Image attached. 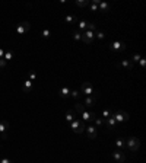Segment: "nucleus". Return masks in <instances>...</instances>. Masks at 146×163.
Instances as JSON below:
<instances>
[{
	"label": "nucleus",
	"instance_id": "nucleus-1",
	"mask_svg": "<svg viewBox=\"0 0 146 163\" xmlns=\"http://www.w3.org/2000/svg\"><path fill=\"white\" fill-rule=\"evenodd\" d=\"M126 147L129 149L130 152H137L139 147H140V140L137 137H129L126 140Z\"/></svg>",
	"mask_w": 146,
	"mask_h": 163
},
{
	"label": "nucleus",
	"instance_id": "nucleus-2",
	"mask_svg": "<svg viewBox=\"0 0 146 163\" xmlns=\"http://www.w3.org/2000/svg\"><path fill=\"white\" fill-rule=\"evenodd\" d=\"M70 127H72V130L76 134H80V133L85 131V127H86V125H85L83 121H80L79 118H75L72 122H70Z\"/></svg>",
	"mask_w": 146,
	"mask_h": 163
},
{
	"label": "nucleus",
	"instance_id": "nucleus-3",
	"mask_svg": "<svg viewBox=\"0 0 146 163\" xmlns=\"http://www.w3.org/2000/svg\"><path fill=\"white\" fill-rule=\"evenodd\" d=\"M112 118L117 121V124H121V122H124V121H129V114L127 112H124V111H117V112H112Z\"/></svg>",
	"mask_w": 146,
	"mask_h": 163
},
{
	"label": "nucleus",
	"instance_id": "nucleus-4",
	"mask_svg": "<svg viewBox=\"0 0 146 163\" xmlns=\"http://www.w3.org/2000/svg\"><path fill=\"white\" fill-rule=\"evenodd\" d=\"M94 40H95V32L88 31V29H85L83 32H82V41H83L85 44H92Z\"/></svg>",
	"mask_w": 146,
	"mask_h": 163
},
{
	"label": "nucleus",
	"instance_id": "nucleus-5",
	"mask_svg": "<svg viewBox=\"0 0 146 163\" xmlns=\"http://www.w3.org/2000/svg\"><path fill=\"white\" fill-rule=\"evenodd\" d=\"M80 93H83V95H86V96L95 95V92H94V87H92L91 82H85V83L80 86Z\"/></svg>",
	"mask_w": 146,
	"mask_h": 163
},
{
	"label": "nucleus",
	"instance_id": "nucleus-6",
	"mask_svg": "<svg viewBox=\"0 0 146 163\" xmlns=\"http://www.w3.org/2000/svg\"><path fill=\"white\" fill-rule=\"evenodd\" d=\"M29 29H31V23H29L28 21H23V22H21L16 26V32L19 35H23V34H26Z\"/></svg>",
	"mask_w": 146,
	"mask_h": 163
},
{
	"label": "nucleus",
	"instance_id": "nucleus-7",
	"mask_svg": "<svg viewBox=\"0 0 146 163\" xmlns=\"http://www.w3.org/2000/svg\"><path fill=\"white\" fill-rule=\"evenodd\" d=\"M110 50L116 51V52L124 51V50H126V42H123V41H114V42L110 45Z\"/></svg>",
	"mask_w": 146,
	"mask_h": 163
},
{
	"label": "nucleus",
	"instance_id": "nucleus-8",
	"mask_svg": "<svg viewBox=\"0 0 146 163\" xmlns=\"http://www.w3.org/2000/svg\"><path fill=\"white\" fill-rule=\"evenodd\" d=\"M7 130H9V122L7 121H0V135H2V138L7 137Z\"/></svg>",
	"mask_w": 146,
	"mask_h": 163
},
{
	"label": "nucleus",
	"instance_id": "nucleus-9",
	"mask_svg": "<svg viewBox=\"0 0 146 163\" xmlns=\"http://www.w3.org/2000/svg\"><path fill=\"white\" fill-rule=\"evenodd\" d=\"M80 115H82V119L83 121H94L95 119V117H96V114L95 112H91V111H82L80 112Z\"/></svg>",
	"mask_w": 146,
	"mask_h": 163
},
{
	"label": "nucleus",
	"instance_id": "nucleus-10",
	"mask_svg": "<svg viewBox=\"0 0 146 163\" xmlns=\"http://www.w3.org/2000/svg\"><path fill=\"white\" fill-rule=\"evenodd\" d=\"M85 131H86V134H88V138H91V140H94V138H96V127H94V125H89V127H85Z\"/></svg>",
	"mask_w": 146,
	"mask_h": 163
},
{
	"label": "nucleus",
	"instance_id": "nucleus-11",
	"mask_svg": "<svg viewBox=\"0 0 146 163\" xmlns=\"http://www.w3.org/2000/svg\"><path fill=\"white\" fill-rule=\"evenodd\" d=\"M95 103H96V93H95V95H92V96H86V98H85L83 107L91 108V107H94Z\"/></svg>",
	"mask_w": 146,
	"mask_h": 163
},
{
	"label": "nucleus",
	"instance_id": "nucleus-12",
	"mask_svg": "<svg viewBox=\"0 0 146 163\" xmlns=\"http://www.w3.org/2000/svg\"><path fill=\"white\" fill-rule=\"evenodd\" d=\"M111 156H112V159H114V160H117L118 163H123L124 160H126V156L123 154L121 150H116V152H112Z\"/></svg>",
	"mask_w": 146,
	"mask_h": 163
},
{
	"label": "nucleus",
	"instance_id": "nucleus-13",
	"mask_svg": "<svg viewBox=\"0 0 146 163\" xmlns=\"http://www.w3.org/2000/svg\"><path fill=\"white\" fill-rule=\"evenodd\" d=\"M104 124L107 125V128H108V130H112V128H114V127H116V125H117V121H116V119L112 118V115H111L110 118L104 119Z\"/></svg>",
	"mask_w": 146,
	"mask_h": 163
},
{
	"label": "nucleus",
	"instance_id": "nucleus-14",
	"mask_svg": "<svg viewBox=\"0 0 146 163\" xmlns=\"http://www.w3.org/2000/svg\"><path fill=\"white\" fill-rule=\"evenodd\" d=\"M116 147H117V150H123L124 147H126V138L118 137L117 140H116Z\"/></svg>",
	"mask_w": 146,
	"mask_h": 163
},
{
	"label": "nucleus",
	"instance_id": "nucleus-15",
	"mask_svg": "<svg viewBox=\"0 0 146 163\" xmlns=\"http://www.w3.org/2000/svg\"><path fill=\"white\" fill-rule=\"evenodd\" d=\"M32 87H34V82H31L29 79H26L23 82V90H25V92H31Z\"/></svg>",
	"mask_w": 146,
	"mask_h": 163
},
{
	"label": "nucleus",
	"instance_id": "nucleus-16",
	"mask_svg": "<svg viewBox=\"0 0 146 163\" xmlns=\"http://www.w3.org/2000/svg\"><path fill=\"white\" fill-rule=\"evenodd\" d=\"M70 92H72V90L64 86V87H62V89H60V92H59V93H60V96H62L63 99H66V98H69V96H70Z\"/></svg>",
	"mask_w": 146,
	"mask_h": 163
},
{
	"label": "nucleus",
	"instance_id": "nucleus-17",
	"mask_svg": "<svg viewBox=\"0 0 146 163\" xmlns=\"http://www.w3.org/2000/svg\"><path fill=\"white\" fill-rule=\"evenodd\" d=\"M98 9H99L101 12H108V10H110V5H108V3H105V2H99Z\"/></svg>",
	"mask_w": 146,
	"mask_h": 163
},
{
	"label": "nucleus",
	"instance_id": "nucleus-18",
	"mask_svg": "<svg viewBox=\"0 0 146 163\" xmlns=\"http://www.w3.org/2000/svg\"><path fill=\"white\" fill-rule=\"evenodd\" d=\"M64 22H67V23H78V17L73 16V15H67V16H64Z\"/></svg>",
	"mask_w": 146,
	"mask_h": 163
},
{
	"label": "nucleus",
	"instance_id": "nucleus-19",
	"mask_svg": "<svg viewBox=\"0 0 146 163\" xmlns=\"http://www.w3.org/2000/svg\"><path fill=\"white\" fill-rule=\"evenodd\" d=\"M121 66H123L124 68H127V70H132V68H133V63L126 58V60H123V61H121Z\"/></svg>",
	"mask_w": 146,
	"mask_h": 163
},
{
	"label": "nucleus",
	"instance_id": "nucleus-20",
	"mask_svg": "<svg viewBox=\"0 0 146 163\" xmlns=\"http://www.w3.org/2000/svg\"><path fill=\"white\" fill-rule=\"evenodd\" d=\"M12 58H13V52H12L10 50L5 51V56H3V60H5V61L7 63V61H10Z\"/></svg>",
	"mask_w": 146,
	"mask_h": 163
},
{
	"label": "nucleus",
	"instance_id": "nucleus-21",
	"mask_svg": "<svg viewBox=\"0 0 146 163\" xmlns=\"http://www.w3.org/2000/svg\"><path fill=\"white\" fill-rule=\"evenodd\" d=\"M98 5H99V0H94V2H92V3H89L88 6H89V9L92 12H96V10H98Z\"/></svg>",
	"mask_w": 146,
	"mask_h": 163
},
{
	"label": "nucleus",
	"instance_id": "nucleus-22",
	"mask_svg": "<svg viewBox=\"0 0 146 163\" xmlns=\"http://www.w3.org/2000/svg\"><path fill=\"white\" fill-rule=\"evenodd\" d=\"M73 40H76V41L82 40V32L80 31H73Z\"/></svg>",
	"mask_w": 146,
	"mask_h": 163
},
{
	"label": "nucleus",
	"instance_id": "nucleus-23",
	"mask_svg": "<svg viewBox=\"0 0 146 163\" xmlns=\"http://www.w3.org/2000/svg\"><path fill=\"white\" fill-rule=\"evenodd\" d=\"M75 5L79 6V7H85V6L89 5V2H86V0H78V2H75Z\"/></svg>",
	"mask_w": 146,
	"mask_h": 163
},
{
	"label": "nucleus",
	"instance_id": "nucleus-24",
	"mask_svg": "<svg viewBox=\"0 0 146 163\" xmlns=\"http://www.w3.org/2000/svg\"><path fill=\"white\" fill-rule=\"evenodd\" d=\"M111 115H112V111H110V109H105V111H102V119L110 118Z\"/></svg>",
	"mask_w": 146,
	"mask_h": 163
},
{
	"label": "nucleus",
	"instance_id": "nucleus-25",
	"mask_svg": "<svg viewBox=\"0 0 146 163\" xmlns=\"http://www.w3.org/2000/svg\"><path fill=\"white\" fill-rule=\"evenodd\" d=\"M78 25H79V31L82 32L83 29H86V25H88V22H86V21H79Z\"/></svg>",
	"mask_w": 146,
	"mask_h": 163
},
{
	"label": "nucleus",
	"instance_id": "nucleus-26",
	"mask_svg": "<svg viewBox=\"0 0 146 163\" xmlns=\"http://www.w3.org/2000/svg\"><path fill=\"white\" fill-rule=\"evenodd\" d=\"M50 35H51L50 29H43V32H41V37H43V38H50Z\"/></svg>",
	"mask_w": 146,
	"mask_h": 163
},
{
	"label": "nucleus",
	"instance_id": "nucleus-27",
	"mask_svg": "<svg viewBox=\"0 0 146 163\" xmlns=\"http://www.w3.org/2000/svg\"><path fill=\"white\" fill-rule=\"evenodd\" d=\"M73 119H75V115H73L72 112H67V114H66V121H67V124H70Z\"/></svg>",
	"mask_w": 146,
	"mask_h": 163
},
{
	"label": "nucleus",
	"instance_id": "nucleus-28",
	"mask_svg": "<svg viewBox=\"0 0 146 163\" xmlns=\"http://www.w3.org/2000/svg\"><path fill=\"white\" fill-rule=\"evenodd\" d=\"M86 29H88V31H92V32H94V31L96 29V25H95V23H92V22H88V25H86Z\"/></svg>",
	"mask_w": 146,
	"mask_h": 163
},
{
	"label": "nucleus",
	"instance_id": "nucleus-29",
	"mask_svg": "<svg viewBox=\"0 0 146 163\" xmlns=\"http://www.w3.org/2000/svg\"><path fill=\"white\" fill-rule=\"evenodd\" d=\"M94 121H95V124L98 125V127H102V125H104V119L99 118V117H95V119H94Z\"/></svg>",
	"mask_w": 146,
	"mask_h": 163
},
{
	"label": "nucleus",
	"instance_id": "nucleus-30",
	"mask_svg": "<svg viewBox=\"0 0 146 163\" xmlns=\"http://www.w3.org/2000/svg\"><path fill=\"white\" fill-rule=\"evenodd\" d=\"M70 95H72L75 99H79V98H80V92H79V90H73V92H70Z\"/></svg>",
	"mask_w": 146,
	"mask_h": 163
},
{
	"label": "nucleus",
	"instance_id": "nucleus-31",
	"mask_svg": "<svg viewBox=\"0 0 146 163\" xmlns=\"http://www.w3.org/2000/svg\"><path fill=\"white\" fill-rule=\"evenodd\" d=\"M29 80H31V82H35V79H37V73H35V72H29Z\"/></svg>",
	"mask_w": 146,
	"mask_h": 163
},
{
	"label": "nucleus",
	"instance_id": "nucleus-32",
	"mask_svg": "<svg viewBox=\"0 0 146 163\" xmlns=\"http://www.w3.org/2000/svg\"><path fill=\"white\" fill-rule=\"evenodd\" d=\"M140 58H142L140 54H135V56H133V58H132V63H137Z\"/></svg>",
	"mask_w": 146,
	"mask_h": 163
},
{
	"label": "nucleus",
	"instance_id": "nucleus-33",
	"mask_svg": "<svg viewBox=\"0 0 146 163\" xmlns=\"http://www.w3.org/2000/svg\"><path fill=\"white\" fill-rule=\"evenodd\" d=\"M95 37L98 38V40H104V38H105V35H104V32H101V31H98V32L95 34Z\"/></svg>",
	"mask_w": 146,
	"mask_h": 163
},
{
	"label": "nucleus",
	"instance_id": "nucleus-34",
	"mask_svg": "<svg viewBox=\"0 0 146 163\" xmlns=\"http://www.w3.org/2000/svg\"><path fill=\"white\" fill-rule=\"evenodd\" d=\"M139 64H140V67H142V68H145V66H146V60L143 58V57H142L140 60H139Z\"/></svg>",
	"mask_w": 146,
	"mask_h": 163
},
{
	"label": "nucleus",
	"instance_id": "nucleus-35",
	"mask_svg": "<svg viewBox=\"0 0 146 163\" xmlns=\"http://www.w3.org/2000/svg\"><path fill=\"white\" fill-rule=\"evenodd\" d=\"M0 163H13L10 160V159H6V157H3V159H0Z\"/></svg>",
	"mask_w": 146,
	"mask_h": 163
},
{
	"label": "nucleus",
	"instance_id": "nucleus-36",
	"mask_svg": "<svg viewBox=\"0 0 146 163\" xmlns=\"http://www.w3.org/2000/svg\"><path fill=\"white\" fill-rule=\"evenodd\" d=\"M6 67V61L3 58H0V68H5Z\"/></svg>",
	"mask_w": 146,
	"mask_h": 163
},
{
	"label": "nucleus",
	"instance_id": "nucleus-37",
	"mask_svg": "<svg viewBox=\"0 0 146 163\" xmlns=\"http://www.w3.org/2000/svg\"><path fill=\"white\" fill-rule=\"evenodd\" d=\"M5 51H6V50H3V48H0V58H3V56H5Z\"/></svg>",
	"mask_w": 146,
	"mask_h": 163
}]
</instances>
